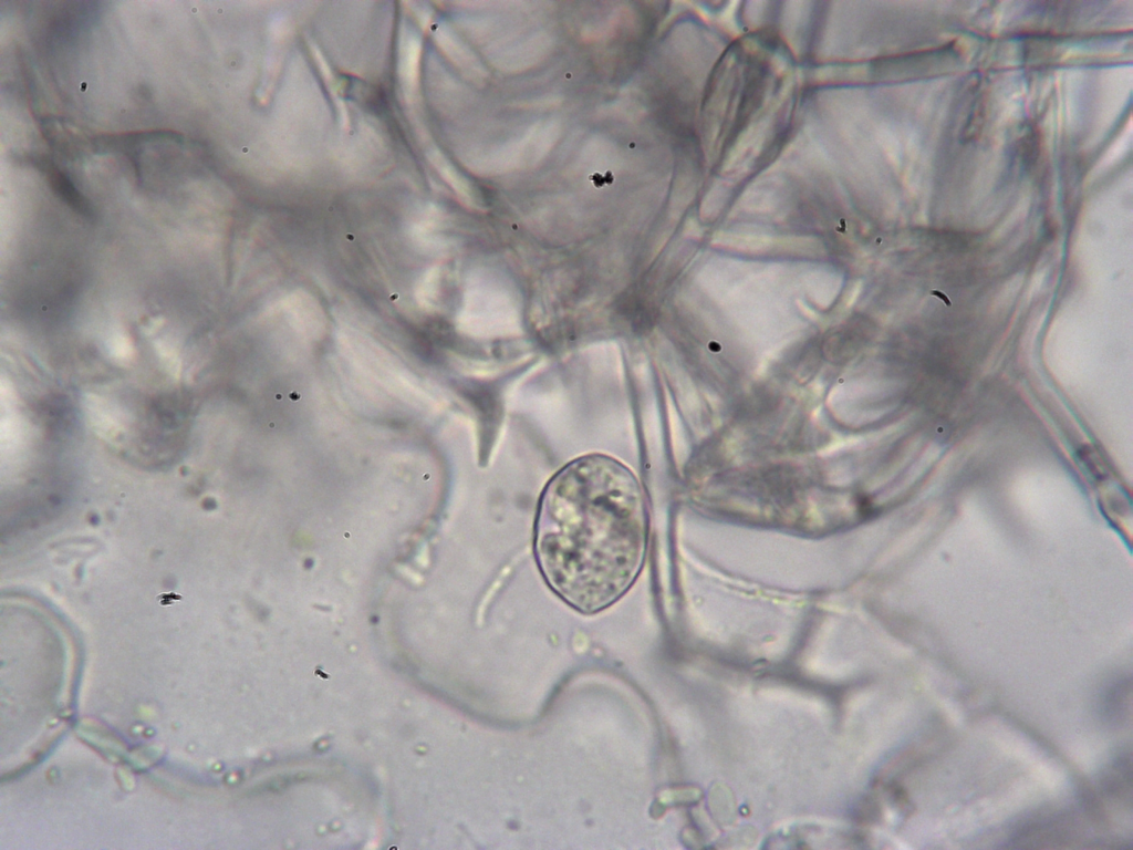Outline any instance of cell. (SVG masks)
Masks as SVG:
<instances>
[{
  "instance_id": "1",
  "label": "cell",
  "mask_w": 1133,
  "mask_h": 850,
  "mask_svg": "<svg viewBox=\"0 0 1133 850\" xmlns=\"http://www.w3.org/2000/svg\"><path fill=\"white\" fill-rule=\"evenodd\" d=\"M533 553L548 587L583 614L621 599L646 554L648 514L642 484L620 460L578 457L541 493Z\"/></svg>"
}]
</instances>
